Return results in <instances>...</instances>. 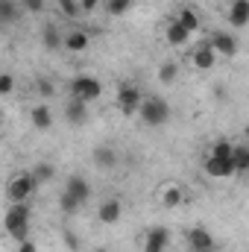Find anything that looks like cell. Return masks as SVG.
Wrapping results in <instances>:
<instances>
[{
  "mask_svg": "<svg viewBox=\"0 0 249 252\" xmlns=\"http://www.w3.org/2000/svg\"><path fill=\"white\" fill-rule=\"evenodd\" d=\"M141 100H144V94H141L138 85H132V82H121V88H118V112H121L124 118L138 115Z\"/></svg>",
  "mask_w": 249,
  "mask_h": 252,
  "instance_id": "5",
  "label": "cell"
},
{
  "mask_svg": "<svg viewBox=\"0 0 249 252\" xmlns=\"http://www.w3.org/2000/svg\"><path fill=\"white\" fill-rule=\"evenodd\" d=\"M202 170H205L211 179H229V176H235L232 158H214V156H205V164H202Z\"/></svg>",
  "mask_w": 249,
  "mask_h": 252,
  "instance_id": "11",
  "label": "cell"
},
{
  "mask_svg": "<svg viewBox=\"0 0 249 252\" xmlns=\"http://www.w3.org/2000/svg\"><path fill=\"white\" fill-rule=\"evenodd\" d=\"M59 3V12H62L64 18H70V21H76L82 12H79V3L76 0H56Z\"/></svg>",
  "mask_w": 249,
  "mask_h": 252,
  "instance_id": "29",
  "label": "cell"
},
{
  "mask_svg": "<svg viewBox=\"0 0 249 252\" xmlns=\"http://www.w3.org/2000/svg\"><path fill=\"white\" fill-rule=\"evenodd\" d=\"M30 176H32V182H35V188H38V185H47V182L56 179V167H53L50 161H38V164L30 170Z\"/></svg>",
  "mask_w": 249,
  "mask_h": 252,
  "instance_id": "19",
  "label": "cell"
},
{
  "mask_svg": "<svg viewBox=\"0 0 249 252\" xmlns=\"http://www.w3.org/2000/svg\"><path fill=\"white\" fill-rule=\"evenodd\" d=\"M88 44H91V38H88V32H85V30H79V27L62 35V47L67 50V53H85V50H88Z\"/></svg>",
  "mask_w": 249,
  "mask_h": 252,
  "instance_id": "13",
  "label": "cell"
},
{
  "mask_svg": "<svg viewBox=\"0 0 249 252\" xmlns=\"http://www.w3.org/2000/svg\"><path fill=\"white\" fill-rule=\"evenodd\" d=\"M24 18V9L18 0H0V24L3 27H12Z\"/></svg>",
  "mask_w": 249,
  "mask_h": 252,
  "instance_id": "16",
  "label": "cell"
},
{
  "mask_svg": "<svg viewBox=\"0 0 249 252\" xmlns=\"http://www.w3.org/2000/svg\"><path fill=\"white\" fill-rule=\"evenodd\" d=\"M30 217H32V211L27 202H9V208L3 214V229L15 244L30 238Z\"/></svg>",
  "mask_w": 249,
  "mask_h": 252,
  "instance_id": "1",
  "label": "cell"
},
{
  "mask_svg": "<svg viewBox=\"0 0 249 252\" xmlns=\"http://www.w3.org/2000/svg\"><path fill=\"white\" fill-rule=\"evenodd\" d=\"M41 44H44L47 50H62V30H59L56 24H47V27L41 30Z\"/></svg>",
  "mask_w": 249,
  "mask_h": 252,
  "instance_id": "22",
  "label": "cell"
},
{
  "mask_svg": "<svg viewBox=\"0 0 249 252\" xmlns=\"http://www.w3.org/2000/svg\"><path fill=\"white\" fill-rule=\"evenodd\" d=\"M161 205H164V208H179V205H182V188H179V185L164 188V193H161Z\"/></svg>",
  "mask_w": 249,
  "mask_h": 252,
  "instance_id": "26",
  "label": "cell"
},
{
  "mask_svg": "<svg viewBox=\"0 0 249 252\" xmlns=\"http://www.w3.org/2000/svg\"><path fill=\"white\" fill-rule=\"evenodd\" d=\"M94 164H97V167H103V170H109V167H115V164H118V153H115L112 147L100 144V147H94Z\"/></svg>",
  "mask_w": 249,
  "mask_h": 252,
  "instance_id": "20",
  "label": "cell"
},
{
  "mask_svg": "<svg viewBox=\"0 0 249 252\" xmlns=\"http://www.w3.org/2000/svg\"><path fill=\"white\" fill-rule=\"evenodd\" d=\"M30 121H32V126H35L38 132H47V129L53 126V112H50V106H47V103H38V106H32V112H30Z\"/></svg>",
  "mask_w": 249,
  "mask_h": 252,
  "instance_id": "17",
  "label": "cell"
},
{
  "mask_svg": "<svg viewBox=\"0 0 249 252\" xmlns=\"http://www.w3.org/2000/svg\"><path fill=\"white\" fill-rule=\"evenodd\" d=\"M208 44H211V50H214L217 56H226V59L238 56V38H235L232 32H226V30H214V32L208 35Z\"/></svg>",
  "mask_w": 249,
  "mask_h": 252,
  "instance_id": "6",
  "label": "cell"
},
{
  "mask_svg": "<svg viewBox=\"0 0 249 252\" xmlns=\"http://www.w3.org/2000/svg\"><path fill=\"white\" fill-rule=\"evenodd\" d=\"M64 190H67L70 196H76V199H79L82 205H85V202L91 199V182H88V179H85L82 173H70V176L64 179Z\"/></svg>",
  "mask_w": 249,
  "mask_h": 252,
  "instance_id": "10",
  "label": "cell"
},
{
  "mask_svg": "<svg viewBox=\"0 0 249 252\" xmlns=\"http://www.w3.org/2000/svg\"><path fill=\"white\" fill-rule=\"evenodd\" d=\"M232 144H235V141L220 138V141H214V144H211L208 156H214V158H232Z\"/></svg>",
  "mask_w": 249,
  "mask_h": 252,
  "instance_id": "27",
  "label": "cell"
},
{
  "mask_svg": "<svg viewBox=\"0 0 249 252\" xmlns=\"http://www.w3.org/2000/svg\"><path fill=\"white\" fill-rule=\"evenodd\" d=\"M135 9V0H106V12L112 18H124Z\"/></svg>",
  "mask_w": 249,
  "mask_h": 252,
  "instance_id": "24",
  "label": "cell"
},
{
  "mask_svg": "<svg viewBox=\"0 0 249 252\" xmlns=\"http://www.w3.org/2000/svg\"><path fill=\"white\" fill-rule=\"evenodd\" d=\"M170 247V229L167 226H153L144 238V252H167Z\"/></svg>",
  "mask_w": 249,
  "mask_h": 252,
  "instance_id": "8",
  "label": "cell"
},
{
  "mask_svg": "<svg viewBox=\"0 0 249 252\" xmlns=\"http://www.w3.org/2000/svg\"><path fill=\"white\" fill-rule=\"evenodd\" d=\"M62 241H64V247L70 252H79V238L70 232V229H62Z\"/></svg>",
  "mask_w": 249,
  "mask_h": 252,
  "instance_id": "32",
  "label": "cell"
},
{
  "mask_svg": "<svg viewBox=\"0 0 249 252\" xmlns=\"http://www.w3.org/2000/svg\"><path fill=\"white\" fill-rule=\"evenodd\" d=\"M32 190H35V182H32L30 173H15V176H9L3 193H6L9 202H27L32 196Z\"/></svg>",
  "mask_w": 249,
  "mask_h": 252,
  "instance_id": "4",
  "label": "cell"
},
{
  "mask_svg": "<svg viewBox=\"0 0 249 252\" xmlns=\"http://www.w3.org/2000/svg\"><path fill=\"white\" fill-rule=\"evenodd\" d=\"M121 214H124V205H121V199H118V196L103 199V202H100V208H97V220H100L103 226H115V223L121 220Z\"/></svg>",
  "mask_w": 249,
  "mask_h": 252,
  "instance_id": "9",
  "label": "cell"
},
{
  "mask_svg": "<svg viewBox=\"0 0 249 252\" xmlns=\"http://www.w3.org/2000/svg\"><path fill=\"white\" fill-rule=\"evenodd\" d=\"M232 167H235V173H247L249 170V147L247 144H232Z\"/></svg>",
  "mask_w": 249,
  "mask_h": 252,
  "instance_id": "21",
  "label": "cell"
},
{
  "mask_svg": "<svg viewBox=\"0 0 249 252\" xmlns=\"http://www.w3.org/2000/svg\"><path fill=\"white\" fill-rule=\"evenodd\" d=\"M0 124H3V112H0Z\"/></svg>",
  "mask_w": 249,
  "mask_h": 252,
  "instance_id": "37",
  "label": "cell"
},
{
  "mask_svg": "<svg viewBox=\"0 0 249 252\" xmlns=\"http://www.w3.org/2000/svg\"><path fill=\"white\" fill-rule=\"evenodd\" d=\"M76 3H79V12H82V15H91V12L100 6V0H76Z\"/></svg>",
  "mask_w": 249,
  "mask_h": 252,
  "instance_id": "34",
  "label": "cell"
},
{
  "mask_svg": "<svg viewBox=\"0 0 249 252\" xmlns=\"http://www.w3.org/2000/svg\"><path fill=\"white\" fill-rule=\"evenodd\" d=\"M229 24L235 30L249 27V0H232V6H229Z\"/></svg>",
  "mask_w": 249,
  "mask_h": 252,
  "instance_id": "15",
  "label": "cell"
},
{
  "mask_svg": "<svg viewBox=\"0 0 249 252\" xmlns=\"http://www.w3.org/2000/svg\"><path fill=\"white\" fill-rule=\"evenodd\" d=\"M190 62H193L196 70H211V67L217 64V53L211 50V44H208V41H202V44H196V47H193Z\"/></svg>",
  "mask_w": 249,
  "mask_h": 252,
  "instance_id": "12",
  "label": "cell"
},
{
  "mask_svg": "<svg viewBox=\"0 0 249 252\" xmlns=\"http://www.w3.org/2000/svg\"><path fill=\"white\" fill-rule=\"evenodd\" d=\"M9 94H15V76L12 73H0V97H9Z\"/></svg>",
  "mask_w": 249,
  "mask_h": 252,
  "instance_id": "31",
  "label": "cell"
},
{
  "mask_svg": "<svg viewBox=\"0 0 249 252\" xmlns=\"http://www.w3.org/2000/svg\"><path fill=\"white\" fill-rule=\"evenodd\" d=\"M179 79V62H164L158 67V82L161 85H173Z\"/></svg>",
  "mask_w": 249,
  "mask_h": 252,
  "instance_id": "25",
  "label": "cell"
},
{
  "mask_svg": "<svg viewBox=\"0 0 249 252\" xmlns=\"http://www.w3.org/2000/svg\"><path fill=\"white\" fill-rule=\"evenodd\" d=\"M21 3V9H24V15H41L44 12V0H18Z\"/></svg>",
  "mask_w": 249,
  "mask_h": 252,
  "instance_id": "30",
  "label": "cell"
},
{
  "mask_svg": "<svg viewBox=\"0 0 249 252\" xmlns=\"http://www.w3.org/2000/svg\"><path fill=\"white\" fill-rule=\"evenodd\" d=\"M35 91H38L41 97H50V94H53V82L44 79V76H38V79H35Z\"/></svg>",
  "mask_w": 249,
  "mask_h": 252,
  "instance_id": "33",
  "label": "cell"
},
{
  "mask_svg": "<svg viewBox=\"0 0 249 252\" xmlns=\"http://www.w3.org/2000/svg\"><path fill=\"white\" fill-rule=\"evenodd\" d=\"M164 38H167V44H170V47H182V44H187L190 32H187L176 18H173V21L167 24V30H164Z\"/></svg>",
  "mask_w": 249,
  "mask_h": 252,
  "instance_id": "18",
  "label": "cell"
},
{
  "mask_svg": "<svg viewBox=\"0 0 249 252\" xmlns=\"http://www.w3.org/2000/svg\"><path fill=\"white\" fill-rule=\"evenodd\" d=\"M18 252H38V244L27 238V241H21V244H18Z\"/></svg>",
  "mask_w": 249,
  "mask_h": 252,
  "instance_id": "35",
  "label": "cell"
},
{
  "mask_svg": "<svg viewBox=\"0 0 249 252\" xmlns=\"http://www.w3.org/2000/svg\"><path fill=\"white\" fill-rule=\"evenodd\" d=\"M138 115L147 126L158 129V126H164L170 121V103L164 97H144L141 106H138Z\"/></svg>",
  "mask_w": 249,
  "mask_h": 252,
  "instance_id": "2",
  "label": "cell"
},
{
  "mask_svg": "<svg viewBox=\"0 0 249 252\" xmlns=\"http://www.w3.org/2000/svg\"><path fill=\"white\" fill-rule=\"evenodd\" d=\"M94 252H109V250H106V247H97V250H94Z\"/></svg>",
  "mask_w": 249,
  "mask_h": 252,
  "instance_id": "36",
  "label": "cell"
},
{
  "mask_svg": "<svg viewBox=\"0 0 249 252\" xmlns=\"http://www.w3.org/2000/svg\"><path fill=\"white\" fill-rule=\"evenodd\" d=\"M103 94V82L91 73H79L70 79V97L73 100H82V103H94L97 97Z\"/></svg>",
  "mask_w": 249,
  "mask_h": 252,
  "instance_id": "3",
  "label": "cell"
},
{
  "mask_svg": "<svg viewBox=\"0 0 249 252\" xmlns=\"http://www.w3.org/2000/svg\"><path fill=\"white\" fill-rule=\"evenodd\" d=\"M176 21H179V24L185 27L187 32H196V30H199V15H196V12H193L190 6H182V9H179Z\"/></svg>",
  "mask_w": 249,
  "mask_h": 252,
  "instance_id": "23",
  "label": "cell"
},
{
  "mask_svg": "<svg viewBox=\"0 0 249 252\" xmlns=\"http://www.w3.org/2000/svg\"><path fill=\"white\" fill-rule=\"evenodd\" d=\"M64 121L70 126H82L88 121V103H82V100H67L64 103Z\"/></svg>",
  "mask_w": 249,
  "mask_h": 252,
  "instance_id": "14",
  "label": "cell"
},
{
  "mask_svg": "<svg viewBox=\"0 0 249 252\" xmlns=\"http://www.w3.org/2000/svg\"><path fill=\"white\" fill-rule=\"evenodd\" d=\"M59 208H62V214H76V211L82 208V202H79L76 196H70V193L64 190L62 196H59Z\"/></svg>",
  "mask_w": 249,
  "mask_h": 252,
  "instance_id": "28",
  "label": "cell"
},
{
  "mask_svg": "<svg viewBox=\"0 0 249 252\" xmlns=\"http://www.w3.org/2000/svg\"><path fill=\"white\" fill-rule=\"evenodd\" d=\"M185 241H187V247H190V252H214L217 250L214 235H211L205 226H193V229H187Z\"/></svg>",
  "mask_w": 249,
  "mask_h": 252,
  "instance_id": "7",
  "label": "cell"
}]
</instances>
